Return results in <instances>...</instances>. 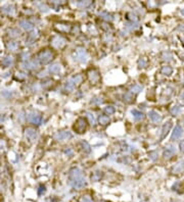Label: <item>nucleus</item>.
I'll return each instance as SVG.
<instances>
[{"label":"nucleus","mask_w":184,"mask_h":202,"mask_svg":"<svg viewBox=\"0 0 184 202\" xmlns=\"http://www.w3.org/2000/svg\"><path fill=\"white\" fill-rule=\"evenodd\" d=\"M176 152V149H175L174 146H169L168 148H166V150L164 151V157L165 158H171L172 155Z\"/></svg>","instance_id":"6ab92c4d"},{"label":"nucleus","mask_w":184,"mask_h":202,"mask_svg":"<svg viewBox=\"0 0 184 202\" xmlns=\"http://www.w3.org/2000/svg\"><path fill=\"white\" fill-rule=\"evenodd\" d=\"M126 27L130 30H134L138 27V24L135 22H126Z\"/></svg>","instance_id":"72a5a7b5"},{"label":"nucleus","mask_w":184,"mask_h":202,"mask_svg":"<svg viewBox=\"0 0 184 202\" xmlns=\"http://www.w3.org/2000/svg\"><path fill=\"white\" fill-rule=\"evenodd\" d=\"M132 99H133V96H132V94H131L130 92L124 95V101H126V102H131Z\"/></svg>","instance_id":"a19ab883"},{"label":"nucleus","mask_w":184,"mask_h":202,"mask_svg":"<svg viewBox=\"0 0 184 202\" xmlns=\"http://www.w3.org/2000/svg\"><path fill=\"white\" fill-rule=\"evenodd\" d=\"M23 67L26 69H31V71H33V69H37L38 66H39V62L38 60H27L23 62Z\"/></svg>","instance_id":"9b49d317"},{"label":"nucleus","mask_w":184,"mask_h":202,"mask_svg":"<svg viewBox=\"0 0 184 202\" xmlns=\"http://www.w3.org/2000/svg\"><path fill=\"white\" fill-rule=\"evenodd\" d=\"M182 172H184V159L178 161L176 165L174 167V168H173V173H180Z\"/></svg>","instance_id":"f3484780"},{"label":"nucleus","mask_w":184,"mask_h":202,"mask_svg":"<svg viewBox=\"0 0 184 202\" xmlns=\"http://www.w3.org/2000/svg\"><path fill=\"white\" fill-rule=\"evenodd\" d=\"M8 35L12 38H18L21 36V32L18 29H15V28H12V29L8 30Z\"/></svg>","instance_id":"b1692460"},{"label":"nucleus","mask_w":184,"mask_h":202,"mask_svg":"<svg viewBox=\"0 0 184 202\" xmlns=\"http://www.w3.org/2000/svg\"><path fill=\"white\" fill-rule=\"evenodd\" d=\"M86 114H87V117L89 119V122H90L91 125H95V117H94V114L89 111L86 112Z\"/></svg>","instance_id":"e433bc0d"},{"label":"nucleus","mask_w":184,"mask_h":202,"mask_svg":"<svg viewBox=\"0 0 184 202\" xmlns=\"http://www.w3.org/2000/svg\"><path fill=\"white\" fill-rule=\"evenodd\" d=\"M131 113H132L133 117H134L135 120H137V122H139V120H142L144 119V114L142 113L141 111L137 110V109H132L131 110Z\"/></svg>","instance_id":"aec40b11"},{"label":"nucleus","mask_w":184,"mask_h":202,"mask_svg":"<svg viewBox=\"0 0 184 202\" xmlns=\"http://www.w3.org/2000/svg\"><path fill=\"white\" fill-rule=\"evenodd\" d=\"M86 127H87V123H86L85 119L80 117V119L77 120V122L74 126V129L76 130L77 133L82 134V133H84V131L86 130Z\"/></svg>","instance_id":"423d86ee"},{"label":"nucleus","mask_w":184,"mask_h":202,"mask_svg":"<svg viewBox=\"0 0 184 202\" xmlns=\"http://www.w3.org/2000/svg\"><path fill=\"white\" fill-rule=\"evenodd\" d=\"M28 120L36 126H39L42 123V117H41L40 114L37 113V112H30V113L28 114Z\"/></svg>","instance_id":"6e6552de"},{"label":"nucleus","mask_w":184,"mask_h":202,"mask_svg":"<svg viewBox=\"0 0 184 202\" xmlns=\"http://www.w3.org/2000/svg\"><path fill=\"white\" fill-rule=\"evenodd\" d=\"M1 11L5 15H12L15 12V6L12 4H5L4 6H2Z\"/></svg>","instance_id":"a211bd4d"},{"label":"nucleus","mask_w":184,"mask_h":202,"mask_svg":"<svg viewBox=\"0 0 184 202\" xmlns=\"http://www.w3.org/2000/svg\"><path fill=\"white\" fill-rule=\"evenodd\" d=\"M178 30H179V31H184V24L180 25V26L178 27Z\"/></svg>","instance_id":"a18cd8bd"},{"label":"nucleus","mask_w":184,"mask_h":202,"mask_svg":"<svg viewBox=\"0 0 184 202\" xmlns=\"http://www.w3.org/2000/svg\"><path fill=\"white\" fill-rule=\"evenodd\" d=\"M98 122H99L100 125L105 126V125H107V123H110V117H108L107 116H100L98 117Z\"/></svg>","instance_id":"c85d7f7f"},{"label":"nucleus","mask_w":184,"mask_h":202,"mask_svg":"<svg viewBox=\"0 0 184 202\" xmlns=\"http://www.w3.org/2000/svg\"><path fill=\"white\" fill-rule=\"evenodd\" d=\"M80 145H81V147H82V150L84 151V153H89L91 151L90 145H89L86 141H82L80 143Z\"/></svg>","instance_id":"bb28decb"},{"label":"nucleus","mask_w":184,"mask_h":202,"mask_svg":"<svg viewBox=\"0 0 184 202\" xmlns=\"http://www.w3.org/2000/svg\"><path fill=\"white\" fill-rule=\"evenodd\" d=\"M183 122H184V120H183Z\"/></svg>","instance_id":"8fccbe9b"},{"label":"nucleus","mask_w":184,"mask_h":202,"mask_svg":"<svg viewBox=\"0 0 184 202\" xmlns=\"http://www.w3.org/2000/svg\"><path fill=\"white\" fill-rule=\"evenodd\" d=\"M81 202H93V200L89 196H83L82 199H81Z\"/></svg>","instance_id":"37998d69"},{"label":"nucleus","mask_w":184,"mask_h":202,"mask_svg":"<svg viewBox=\"0 0 184 202\" xmlns=\"http://www.w3.org/2000/svg\"><path fill=\"white\" fill-rule=\"evenodd\" d=\"M19 25L26 31H31V30H33V28H34L32 22L27 21V19H22V21H19Z\"/></svg>","instance_id":"dca6fc26"},{"label":"nucleus","mask_w":184,"mask_h":202,"mask_svg":"<svg viewBox=\"0 0 184 202\" xmlns=\"http://www.w3.org/2000/svg\"><path fill=\"white\" fill-rule=\"evenodd\" d=\"M183 134V129L181 127L180 125H177L176 127L174 128V131H173L172 133V137H171V140L172 141H175V140L179 139L181 136H182Z\"/></svg>","instance_id":"f8f14e48"},{"label":"nucleus","mask_w":184,"mask_h":202,"mask_svg":"<svg viewBox=\"0 0 184 202\" xmlns=\"http://www.w3.org/2000/svg\"><path fill=\"white\" fill-rule=\"evenodd\" d=\"M180 13L183 16H184V9H181V11H180Z\"/></svg>","instance_id":"de8ad7c7"},{"label":"nucleus","mask_w":184,"mask_h":202,"mask_svg":"<svg viewBox=\"0 0 184 202\" xmlns=\"http://www.w3.org/2000/svg\"><path fill=\"white\" fill-rule=\"evenodd\" d=\"M25 136L30 142H35L38 138V132L34 128H27L25 130Z\"/></svg>","instance_id":"39448f33"},{"label":"nucleus","mask_w":184,"mask_h":202,"mask_svg":"<svg viewBox=\"0 0 184 202\" xmlns=\"http://www.w3.org/2000/svg\"><path fill=\"white\" fill-rule=\"evenodd\" d=\"M148 116H149L150 120H152V123H161V120H162V116L158 113V112L155 111V110H150L148 112Z\"/></svg>","instance_id":"ddd939ff"},{"label":"nucleus","mask_w":184,"mask_h":202,"mask_svg":"<svg viewBox=\"0 0 184 202\" xmlns=\"http://www.w3.org/2000/svg\"><path fill=\"white\" fill-rule=\"evenodd\" d=\"M180 112H181V108H180V106H178V105L173 106L171 109V113L173 114V116H177V114H179Z\"/></svg>","instance_id":"c9c22d12"},{"label":"nucleus","mask_w":184,"mask_h":202,"mask_svg":"<svg viewBox=\"0 0 184 202\" xmlns=\"http://www.w3.org/2000/svg\"><path fill=\"white\" fill-rule=\"evenodd\" d=\"M55 28L60 31V32H68L70 31V26L68 24H56Z\"/></svg>","instance_id":"5701e85b"},{"label":"nucleus","mask_w":184,"mask_h":202,"mask_svg":"<svg viewBox=\"0 0 184 202\" xmlns=\"http://www.w3.org/2000/svg\"><path fill=\"white\" fill-rule=\"evenodd\" d=\"M7 48H8V50H12V51H15V50H18V48H19L18 42H15V41L8 42V43H7Z\"/></svg>","instance_id":"a878e982"},{"label":"nucleus","mask_w":184,"mask_h":202,"mask_svg":"<svg viewBox=\"0 0 184 202\" xmlns=\"http://www.w3.org/2000/svg\"><path fill=\"white\" fill-rule=\"evenodd\" d=\"M36 5L38 6L39 9H40L41 11H44V12L48 11V9H49V7L47 6L45 3H42V2H38V3H36Z\"/></svg>","instance_id":"2f4dec72"},{"label":"nucleus","mask_w":184,"mask_h":202,"mask_svg":"<svg viewBox=\"0 0 184 202\" xmlns=\"http://www.w3.org/2000/svg\"><path fill=\"white\" fill-rule=\"evenodd\" d=\"M87 52L84 48L82 47H79V48L76 49V52H75V59H77L78 61H81V62H86L87 61Z\"/></svg>","instance_id":"20e7f679"},{"label":"nucleus","mask_w":184,"mask_h":202,"mask_svg":"<svg viewBox=\"0 0 184 202\" xmlns=\"http://www.w3.org/2000/svg\"><path fill=\"white\" fill-rule=\"evenodd\" d=\"M161 72L165 76H170L173 72V69L170 66H165L161 69Z\"/></svg>","instance_id":"393cba45"},{"label":"nucleus","mask_w":184,"mask_h":202,"mask_svg":"<svg viewBox=\"0 0 184 202\" xmlns=\"http://www.w3.org/2000/svg\"><path fill=\"white\" fill-rule=\"evenodd\" d=\"M179 147H180V150H181V152H184V140H182V141L180 142V144H179Z\"/></svg>","instance_id":"c03bdc74"},{"label":"nucleus","mask_w":184,"mask_h":202,"mask_svg":"<svg viewBox=\"0 0 184 202\" xmlns=\"http://www.w3.org/2000/svg\"><path fill=\"white\" fill-rule=\"evenodd\" d=\"M116 109L114 106H107V107L104 108V112L107 113V116H110V114H113L115 113Z\"/></svg>","instance_id":"f704fd0d"},{"label":"nucleus","mask_w":184,"mask_h":202,"mask_svg":"<svg viewBox=\"0 0 184 202\" xmlns=\"http://www.w3.org/2000/svg\"><path fill=\"white\" fill-rule=\"evenodd\" d=\"M12 63H13V57L10 55L5 56V57L3 58V60H2V64H3L4 66H10Z\"/></svg>","instance_id":"4be33fe9"},{"label":"nucleus","mask_w":184,"mask_h":202,"mask_svg":"<svg viewBox=\"0 0 184 202\" xmlns=\"http://www.w3.org/2000/svg\"><path fill=\"white\" fill-rule=\"evenodd\" d=\"M66 40L61 36H54L53 38L51 39V45L54 47V48H63L66 45Z\"/></svg>","instance_id":"0eeeda50"},{"label":"nucleus","mask_w":184,"mask_h":202,"mask_svg":"<svg viewBox=\"0 0 184 202\" xmlns=\"http://www.w3.org/2000/svg\"><path fill=\"white\" fill-rule=\"evenodd\" d=\"M149 156H150V158H152V160H155L157 157L158 156V153L157 152V151H152V152L149 153Z\"/></svg>","instance_id":"79ce46f5"},{"label":"nucleus","mask_w":184,"mask_h":202,"mask_svg":"<svg viewBox=\"0 0 184 202\" xmlns=\"http://www.w3.org/2000/svg\"><path fill=\"white\" fill-rule=\"evenodd\" d=\"M171 128H172V122H170L169 120V122H167L166 123H164L163 128H162V134H161V139L162 140L166 138V136L168 135L169 131L171 130Z\"/></svg>","instance_id":"4468645a"},{"label":"nucleus","mask_w":184,"mask_h":202,"mask_svg":"<svg viewBox=\"0 0 184 202\" xmlns=\"http://www.w3.org/2000/svg\"><path fill=\"white\" fill-rule=\"evenodd\" d=\"M99 16H101L102 19H105V21H113V15H110V13L107 12V11H101V12L99 13Z\"/></svg>","instance_id":"c756f323"},{"label":"nucleus","mask_w":184,"mask_h":202,"mask_svg":"<svg viewBox=\"0 0 184 202\" xmlns=\"http://www.w3.org/2000/svg\"><path fill=\"white\" fill-rule=\"evenodd\" d=\"M181 99H183V100H184V91H183V93L181 94Z\"/></svg>","instance_id":"09e8293b"},{"label":"nucleus","mask_w":184,"mask_h":202,"mask_svg":"<svg viewBox=\"0 0 184 202\" xmlns=\"http://www.w3.org/2000/svg\"><path fill=\"white\" fill-rule=\"evenodd\" d=\"M66 153L70 154V155H72V154H73V151H72L71 149H68V150H66Z\"/></svg>","instance_id":"49530a36"},{"label":"nucleus","mask_w":184,"mask_h":202,"mask_svg":"<svg viewBox=\"0 0 184 202\" xmlns=\"http://www.w3.org/2000/svg\"><path fill=\"white\" fill-rule=\"evenodd\" d=\"M104 102V99H102V97H95L94 99H92L91 103H93V104H101V103Z\"/></svg>","instance_id":"ea45409f"},{"label":"nucleus","mask_w":184,"mask_h":202,"mask_svg":"<svg viewBox=\"0 0 184 202\" xmlns=\"http://www.w3.org/2000/svg\"><path fill=\"white\" fill-rule=\"evenodd\" d=\"M162 58L165 61H171L173 59V54L169 51H165L162 53Z\"/></svg>","instance_id":"cd10ccee"},{"label":"nucleus","mask_w":184,"mask_h":202,"mask_svg":"<svg viewBox=\"0 0 184 202\" xmlns=\"http://www.w3.org/2000/svg\"><path fill=\"white\" fill-rule=\"evenodd\" d=\"M91 4V1H79L77 5L79 7H87Z\"/></svg>","instance_id":"4c0bfd02"},{"label":"nucleus","mask_w":184,"mask_h":202,"mask_svg":"<svg viewBox=\"0 0 184 202\" xmlns=\"http://www.w3.org/2000/svg\"><path fill=\"white\" fill-rule=\"evenodd\" d=\"M61 71V66L60 63H52L48 67V72L52 75H58Z\"/></svg>","instance_id":"2eb2a0df"},{"label":"nucleus","mask_w":184,"mask_h":202,"mask_svg":"<svg viewBox=\"0 0 184 202\" xmlns=\"http://www.w3.org/2000/svg\"><path fill=\"white\" fill-rule=\"evenodd\" d=\"M70 184L73 188L76 189H81V188L85 187L86 185V180L82 175L80 168L75 167L72 168L70 172Z\"/></svg>","instance_id":"f257e3e1"},{"label":"nucleus","mask_w":184,"mask_h":202,"mask_svg":"<svg viewBox=\"0 0 184 202\" xmlns=\"http://www.w3.org/2000/svg\"><path fill=\"white\" fill-rule=\"evenodd\" d=\"M38 36H39V31L37 29L33 30V32L30 34V38L32 39V40H35L36 38H38Z\"/></svg>","instance_id":"58836bf2"},{"label":"nucleus","mask_w":184,"mask_h":202,"mask_svg":"<svg viewBox=\"0 0 184 202\" xmlns=\"http://www.w3.org/2000/svg\"><path fill=\"white\" fill-rule=\"evenodd\" d=\"M88 78H89V81L91 82V84H96L98 83L99 81V72L97 71V69H90V71L88 72Z\"/></svg>","instance_id":"1a4fd4ad"},{"label":"nucleus","mask_w":184,"mask_h":202,"mask_svg":"<svg viewBox=\"0 0 184 202\" xmlns=\"http://www.w3.org/2000/svg\"><path fill=\"white\" fill-rule=\"evenodd\" d=\"M101 177H102V173L99 172V170H97V172L93 173V175L91 176V180L92 181H94V182H97V181H99V180L101 179Z\"/></svg>","instance_id":"7c9ffc66"},{"label":"nucleus","mask_w":184,"mask_h":202,"mask_svg":"<svg viewBox=\"0 0 184 202\" xmlns=\"http://www.w3.org/2000/svg\"><path fill=\"white\" fill-rule=\"evenodd\" d=\"M72 138V133L69 131H61L55 134V139L58 141H66Z\"/></svg>","instance_id":"9d476101"},{"label":"nucleus","mask_w":184,"mask_h":202,"mask_svg":"<svg viewBox=\"0 0 184 202\" xmlns=\"http://www.w3.org/2000/svg\"><path fill=\"white\" fill-rule=\"evenodd\" d=\"M138 66L139 67H146L147 66V59L145 57H140L138 59Z\"/></svg>","instance_id":"473e14b6"},{"label":"nucleus","mask_w":184,"mask_h":202,"mask_svg":"<svg viewBox=\"0 0 184 202\" xmlns=\"http://www.w3.org/2000/svg\"><path fill=\"white\" fill-rule=\"evenodd\" d=\"M82 80H83L82 75H76V76H74V77H72V78L68 81V82L66 83L65 89L66 90V91H69V92L73 91V90L75 89V87L78 86V85H80V83L82 82Z\"/></svg>","instance_id":"7ed1b4c3"},{"label":"nucleus","mask_w":184,"mask_h":202,"mask_svg":"<svg viewBox=\"0 0 184 202\" xmlns=\"http://www.w3.org/2000/svg\"><path fill=\"white\" fill-rule=\"evenodd\" d=\"M52 59H53V53L50 51L49 49H44L42 50L40 53L38 54L37 60L38 62L42 63V64H46L50 62Z\"/></svg>","instance_id":"f03ea898"},{"label":"nucleus","mask_w":184,"mask_h":202,"mask_svg":"<svg viewBox=\"0 0 184 202\" xmlns=\"http://www.w3.org/2000/svg\"><path fill=\"white\" fill-rule=\"evenodd\" d=\"M142 89H143V87H142L141 85H138V84H136V85H133L130 88V93L131 94H138V93H140V92L142 91Z\"/></svg>","instance_id":"412c9836"}]
</instances>
